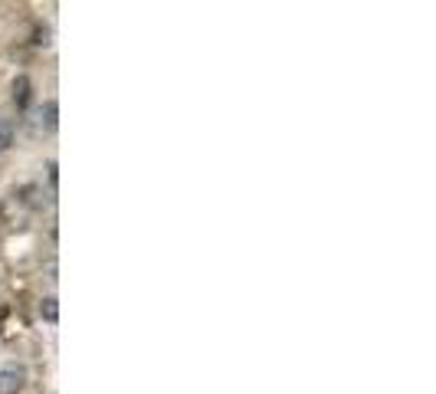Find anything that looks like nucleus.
I'll list each match as a JSON object with an SVG mask.
<instances>
[{"mask_svg":"<svg viewBox=\"0 0 436 394\" xmlns=\"http://www.w3.org/2000/svg\"><path fill=\"white\" fill-rule=\"evenodd\" d=\"M27 384V368L20 364H0V394H20Z\"/></svg>","mask_w":436,"mask_h":394,"instance_id":"obj_1","label":"nucleus"},{"mask_svg":"<svg viewBox=\"0 0 436 394\" xmlns=\"http://www.w3.org/2000/svg\"><path fill=\"white\" fill-rule=\"evenodd\" d=\"M30 95H33L30 76H16L14 79V106L16 108H27V106H30Z\"/></svg>","mask_w":436,"mask_h":394,"instance_id":"obj_2","label":"nucleus"},{"mask_svg":"<svg viewBox=\"0 0 436 394\" xmlns=\"http://www.w3.org/2000/svg\"><path fill=\"white\" fill-rule=\"evenodd\" d=\"M56 115H60V106L49 99V102L40 108V121L46 125V132H56V125H60V119H56Z\"/></svg>","mask_w":436,"mask_h":394,"instance_id":"obj_3","label":"nucleus"},{"mask_svg":"<svg viewBox=\"0 0 436 394\" xmlns=\"http://www.w3.org/2000/svg\"><path fill=\"white\" fill-rule=\"evenodd\" d=\"M14 138H16L14 121H10V119H0V152H7V148L14 145Z\"/></svg>","mask_w":436,"mask_h":394,"instance_id":"obj_4","label":"nucleus"},{"mask_svg":"<svg viewBox=\"0 0 436 394\" xmlns=\"http://www.w3.org/2000/svg\"><path fill=\"white\" fill-rule=\"evenodd\" d=\"M40 312H43L46 322H56V318H60V305H56V299L49 296V299H43V305H40Z\"/></svg>","mask_w":436,"mask_h":394,"instance_id":"obj_5","label":"nucleus"}]
</instances>
